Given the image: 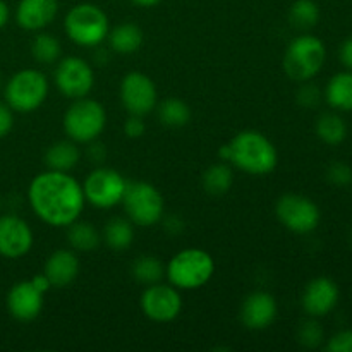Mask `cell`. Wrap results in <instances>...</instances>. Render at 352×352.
<instances>
[{
    "instance_id": "cell-1",
    "label": "cell",
    "mask_w": 352,
    "mask_h": 352,
    "mask_svg": "<svg viewBox=\"0 0 352 352\" xmlns=\"http://www.w3.org/2000/svg\"><path fill=\"white\" fill-rule=\"evenodd\" d=\"M28 201L38 219L54 227H67L79 219L85 208V192L67 172H41L28 188Z\"/></svg>"
},
{
    "instance_id": "cell-2",
    "label": "cell",
    "mask_w": 352,
    "mask_h": 352,
    "mask_svg": "<svg viewBox=\"0 0 352 352\" xmlns=\"http://www.w3.org/2000/svg\"><path fill=\"white\" fill-rule=\"evenodd\" d=\"M229 162L251 175H267L278 162L274 143L258 131H241L229 143Z\"/></svg>"
},
{
    "instance_id": "cell-3",
    "label": "cell",
    "mask_w": 352,
    "mask_h": 352,
    "mask_svg": "<svg viewBox=\"0 0 352 352\" xmlns=\"http://www.w3.org/2000/svg\"><path fill=\"white\" fill-rule=\"evenodd\" d=\"M215 274V260L199 248H188L172 256L165 268L168 282L177 289L195 291L210 282Z\"/></svg>"
},
{
    "instance_id": "cell-4",
    "label": "cell",
    "mask_w": 352,
    "mask_h": 352,
    "mask_svg": "<svg viewBox=\"0 0 352 352\" xmlns=\"http://www.w3.org/2000/svg\"><path fill=\"white\" fill-rule=\"evenodd\" d=\"M64 30L76 45L93 48L109 36L110 23L105 10L95 3H78L65 16Z\"/></svg>"
},
{
    "instance_id": "cell-5",
    "label": "cell",
    "mask_w": 352,
    "mask_h": 352,
    "mask_svg": "<svg viewBox=\"0 0 352 352\" xmlns=\"http://www.w3.org/2000/svg\"><path fill=\"white\" fill-rule=\"evenodd\" d=\"M325 60V43L318 36L302 34L289 43L284 55V71L294 81L305 82L322 71Z\"/></svg>"
},
{
    "instance_id": "cell-6",
    "label": "cell",
    "mask_w": 352,
    "mask_h": 352,
    "mask_svg": "<svg viewBox=\"0 0 352 352\" xmlns=\"http://www.w3.org/2000/svg\"><path fill=\"white\" fill-rule=\"evenodd\" d=\"M48 95V79L38 69H23L10 76L3 96L14 112L28 113L41 107Z\"/></svg>"
},
{
    "instance_id": "cell-7",
    "label": "cell",
    "mask_w": 352,
    "mask_h": 352,
    "mask_svg": "<svg viewBox=\"0 0 352 352\" xmlns=\"http://www.w3.org/2000/svg\"><path fill=\"white\" fill-rule=\"evenodd\" d=\"M107 112L96 100L78 98L64 116V129L76 143H91L103 133Z\"/></svg>"
},
{
    "instance_id": "cell-8",
    "label": "cell",
    "mask_w": 352,
    "mask_h": 352,
    "mask_svg": "<svg viewBox=\"0 0 352 352\" xmlns=\"http://www.w3.org/2000/svg\"><path fill=\"white\" fill-rule=\"evenodd\" d=\"M122 205L131 222L141 227L155 226L164 217V196L150 182H127Z\"/></svg>"
},
{
    "instance_id": "cell-9",
    "label": "cell",
    "mask_w": 352,
    "mask_h": 352,
    "mask_svg": "<svg viewBox=\"0 0 352 352\" xmlns=\"http://www.w3.org/2000/svg\"><path fill=\"white\" fill-rule=\"evenodd\" d=\"M127 181L116 168H95L82 184L85 199L96 208H113L122 203Z\"/></svg>"
},
{
    "instance_id": "cell-10",
    "label": "cell",
    "mask_w": 352,
    "mask_h": 352,
    "mask_svg": "<svg viewBox=\"0 0 352 352\" xmlns=\"http://www.w3.org/2000/svg\"><path fill=\"white\" fill-rule=\"evenodd\" d=\"M277 219L282 226L294 234H309L318 227L320 208L308 196L289 192L278 198L275 206Z\"/></svg>"
},
{
    "instance_id": "cell-11",
    "label": "cell",
    "mask_w": 352,
    "mask_h": 352,
    "mask_svg": "<svg viewBox=\"0 0 352 352\" xmlns=\"http://www.w3.org/2000/svg\"><path fill=\"white\" fill-rule=\"evenodd\" d=\"M55 86L67 98H85L95 86V72L85 58L65 57L55 69Z\"/></svg>"
},
{
    "instance_id": "cell-12",
    "label": "cell",
    "mask_w": 352,
    "mask_h": 352,
    "mask_svg": "<svg viewBox=\"0 0 352 352\" xmlns=\"http://www.w3.org/2000/svg\"><path fill=\"white\" fill-rule=\"evenodd\" d=\"M157 88L144 72L133 71L120 82V100L129 116L144 117L157 107Z\"/></svg>"
},
{
    "instance_id": "cell-13",
    "label": "cell",
    "mask_w": 352,
    "mask_h": 352,
    "mask_svg": "<svg viewBox=\"0 0 352 352\" xmlns=\"http://www.w3.org/2000/svg\"><path fill=\"white\" fill-rule=\"evenodd\" d=\"M182 309V299L177 287L167 284L146 285L141 294V311L146 318L157 323H168L179 316Z\"/></svg>"
},
{
    "instance_id": "cell-14",
    "label": "cell",
    "mask_w": 352,
    "mask_h": 352,
    "mask_svg": "<svg viewBox=\"0 0 352 352\" xmlns=\"http://www.w3.org/2000/svg\"><path fill=\"white\" fill-rule=\"evenodd\" d=\"M33 246V230L17 215L0 217V256L19 260Z\"/></svg>"
},
{
    "instance_id": "cell-15",
    "label": "cell",
    "mask_w": 352,
    "mask_h": 352,
    "mask_svg": "<svg viewBox=\"0 0 352 352\" xmlns=\"http://www.w3.org/2000/svg\"><path fill=\"white\" fill-rule=\"evenodd\" d=\"M340 298L339 285L329 277H316L302 292V308L313 318L327 316L337 306Z\"/></svg>"
},
{
    "instance_id": "cell-16",
    "label": "cell",
    "mask_w": 352,
    "mask_h": 352,
    "mask_svg": "<svg viewBox=\"0 0 352 352\" xmlns=\"http://www.w3.org/2000/svg\"><path fill=\"white\" fill-rule=\"evenodd\" d=\"M43 294L33 280L17 282L7 294V309L19 322H33L43 309Z\"/></svg>"
},
{
    "instance_id": "cell-17",
    "label": "cell",
    "mask_w": 352,
    "mask_h": 352,
    "mask_svg": "<svg viewBox=\"0 0 352 352\" xmlns=\"http://www.w3.org/2000/svg\"><path fill=\"white\" fill-rule=\"evenodd\" d=\"M277 318V302L265 291L251 292L241 306V322L250 330H263Z\"/></svg>"
},
{
    "instance_id": "cell-18",
    "label": "cell",
    "mask_w": 352,
    "mask_h": 352,
    "mask_svg": "<svg viewBox=\"0 0 352 352\" xmlns=\"http://www.w3.org/2000/svg\"><path fill=\"white\" fill-rule=\"evenodd\" d=\"M58 12L57 0H19L16 9V23L26 31L47 28Z\"/></svg>"
},
{
    "instance_id": "cell-19",
    "label": "cell",
    "mask_w": 352,
    "mask_h": 352,
    "mask_svg": "<svg viewBox=\"0 0 352 352\" xmlns=\"http://www.w3.org/2000/svg\"><path fill=\"white\" fill-rule=\"evenodd\" d=\"M45 275L52 287H67L79 275V258L69 250H58L48 256L45 263Z\"/></svg>"
},
{
    "instance_id": "cell-20",
    "label": "cell",
    "mask_w": 352,
    "mask_h": 352,
    "mask_svg": "<svg viewBox=\"0 0 352 352\" xmlns=\"http://www.w3.org/2000/svg\"><path fill=\"white\" fill-rule=\"evenodd\" d=\"M325 100L333 110L352 112V71L332 76L325 88Z\"/></svg>"
},
{
    "instance_id": "cell-21",
    "label": "cell",
    "mask_w": 352,
    "mask_h": 352,
    "mask_svg": "<svg viewBox=\"0 0 352 352\" xmlns=\"http://www.w3.org/2000/svg\"><path fill=\"white\" fill-rule=\"evenodd\" d=\"M81 151L76 141H57L45 153V164L50 170L69 172L79 164Z\"/></svg>"
},
{
    "instance_id": "cell-22",
    "label": "cell",
    "mask_w": 352,
    "mask_h": 352,
    "mask_svg": "<svg viewBox=\"0 0 352 352\" xmlns=\"http://www.w3.org/2000/svg\"><path fill=\"white\" fill-rule=\"evenodd\" d=\"M110 48L117 54L131 55L138 52L143 45V31L140 26L133 23H124L109 31Z\"/></svg>"
},
{
    "instance_id": "cell-23",
    "label": "cell",
    "mask_w": 352,
    "mask_h": 352,
    "mask_svg": "<svg viewBox=\"0 0 352 352\" xmlns=\"http://www.w3.org/2000/svg\"><path fill=\"white\" fill-rule=\"evenodd\" d=\"M103 239H105L107 246L112 248V250H127L134 241L133 222L129 219H120V217L110 219L103 229Z\"/></svg>"
},
{
    "instance_id": "cell-24",
    "label": "cell",
    "mask_w": 352,
    "mask_h": 352,
    "mask_svg": "<svg viewBox=\"0 0 352 352\" xmlns=\"http://www.w3.org/2000/svg\"><path fill=\"white\" fill-rule=\"evenodd\" d=\"M316 136L330 146H337L347 138V124L339 113L327 112L316 120Z\"/></svg>"
},
{
    "instance_id": "cell-25",
    "label": "cell",
    "mask_w": 352,
    "mask_h": 352,
    "mask_svg": "<svg viewBox=\"0 0 352 352\" xmlns=\"http://www.w3.org/2000/svg\"><path fill=\"white\" fill-rule=\"evenodd\" d=\"M67 227V241L76 251L88 253V251L96 250L100 246V234L91 223L76 220V222H72Z\"/></svg>"
},
{
    "instance_id": "cell-26",
    "label": "cell",
    "mask_w": 352,
    "mask_h": 352,
    "mask_svg": "<svg viewBox=\"0 0 352 352\" xmlns=\"http://www.w3.org/2000/svg\"><path fill=\"white\" fill-rule=\"evenodd\" d=\"M158 119L168 127H182L191 120V109L181 98H167L158 105Z\"/></svg>"
},
{
    "instance_id": "cell-27",
    "label": "cell",
    "mask_w": 352,
    "mask_h": 352,
    "mask_svg": "<svg viewBox=\"0 0 352 352\" xmlns=\"http://www.w3.org/2000/svg\"><path fill=\"white\" fill-rule=\"evenodd\" d=\"M234 182V174L229 165L213 164L203 174V188L213 196L226 195Z\"/></svg>"
},
{
    "instance_id": "cell-28",
    "label": "cell",
    "mask_w": 352,
    "mask_h": 352,
    "mask_svg": "<svg viewBox=\"0 0 352 352\" xmlns=\"http://www.w3.org/2000/svg\"><path fill=\"white\" fill-rule=\"evenodd\" d=\"M131 274L138 282L144 285L158 284L165 275V267L158 258L150 256V254H143L138 258L131 267Z\"/></svg>"
},
{
    "instance_id": "cell-29",
    "label": "cell",
    "mask_w": 352,
    "mask_h": 352,
    "mask_svg": "<svg viewBox=\"0 0 352 352\" xmlns=\"http://www.w3.org/2000/svg\"><path fill=\"white\" fill-rule=\"evenodd\" d=\"M60 41L48 33H40L33 38L31 41V55L36 62L43 65H50L58 60L60 57Z\"/></svg>"
},
{
    "instance_id": "cell-30",
    "label": "cell",
    "mask_w": 352,
    "mask_h": 352,
    "mask_svg": "<svg viewBox=\"0 0 352 352\" xmlns=\"http://www.w3.org/2000/svg\"><path fill=\"white\" fill-rule=\"evenodd\" d=\"M289 21L298 30L315 28L320 21V7L315 0H296L289 10Z\"/></svg>"
},
{
    "instance_id": "cell-31",
    "label": "cell",
    "mask_w": 352,
    "mask_h": 352,
    "mask_svg": "<svg viewBox=\"0 0 352 352\" xmlns=\"http://www.w3.org/2000/svg\"><path fill=\"white\" fill-rule=\"evenodd\" d=\"M323 339H325V332H323V327L316 322L311 316V320H306L305 323H301L298 330V340L308 349H316V347L322 346Z\"/></svg>"
},
{
    "instance_id": "cell-32",
    "label": "cell",
    "mask_w": 352,
    "mask_h": 352,
    "mask_svg": "<svg viewBox=\"0 0 352 352\" xmlns=\"http://www.w3.org/2000/svg\"><path fill=\"white\" fill-rule=\"evenodd\" d=\"M327 179H329L330 184L344 188L352 182V168L344 162H336L327 168Z\"/></svg>"
},
{
    "instance_id": "cell-33",
    "label": "cell",
    "mask_w": 352,
    "mask_h": 352,
    "mask_svg": "<svg viewBox=\"0 0 352 352\" xmlns=\"http://www.w3.org/2000/svg\"><path fill=\"white\" fill-rule=\"evenodd\" d=\"M296 98H298L299 105L305 107V109H315L320 103V100H322V91H320V88L316 85L305 81V85L299 88Z\"/></svg>"
},
{
    "instance_id": "cell-34",
    "label": "cell",
    "mask_w": 352,
    "mask_h": 352,
    "mask_svg": "<svg viewBox=\"0 0 352 352\" xmlns=\"http://www.w3.org/2000/svg\"><path fill=\"white\" fill-rule=\"evenodd\" d=\"M329 352H352V330H340L327 344Z\"/></svg>"
},
{
    "instance_id": "cell-35",
    "label": "cell",
    "mask_w": 352,
    "mask_h": 352,
    "mask_svg": "<svg viewBox=\"0 0 352 352\" xmlns=\"http://www.w3.org/2000/svg\"><path fill=\"white\" fill-rule=\"evenodd\" d=\"M144 131H146V124H144L143 117L140 116H129V119L124 124V133H126L127 138H133V140L143 136Z\"/></svg>"
},
{
    "instance_id": "cell-36",
    "label": "cell",
    "mask_w": 352,
    "mask_h": 352,
    "mask_svg": "<svg viewBox=\"0 0 352 352\" xmlns=\"http://www.w3.org/2000/svg\"><path fill=\"white\" fill-rule=\"evenodd\" d=\"M14 110L6 102H0V140L10 133L14 126Z\"/></svg>"
},
{
    "instance_id": "cell-37",
    "label": "cell",
    "mask_w": 352,
    "mask_h": 352,
    "mask_svg": "<svg viewBox=\"0 0 352 352\" xmlns=\"http://www.w3.org/2000/svg\"><path fill=\"white\" fill-rule=\"evenodd\" d=\"M339 58L347 71H352V34L342 41L339 48Z\"/></svg>"
},
{
    "instance_id": "cell-38",
    "label": "cell",
    "mask_w": 352,
    "mask_h": 352,
    "mask_svg": "<svg viewBox=\"0 0 352 352\" xmlns=\"http://www.w3.org/2000/svg\"><path fill=\"white\" fill-rule=\"evenodd\" d=\"M88 157L91 162H96V164H100V162H103V158L107 157V150L105 146H103L102 143H96L95 141H91V143H88Z\"/></svg>"
},
{
    "instance_id": "cell-39",
    "label": "cell",
    "mask_w": 352,
    "mask_h": 352,
    "mask_svg": "<svg viewBox=\"0 0 352 352\" xmlns=\"http://www.w3.org/2000/svg\"><path fill=\"white\" fill-rule=\"evenodd\" d=\"M184 229V222L181 220L179 215H170L168 219H165V230L170 234H181Z\"/></svg>"
},
{
    "instance_id": "cell-40",
    "label": "cell",
    "mask_w": 352,
    "mask_h": 352,
    "mask_svg": "<svg viewBox=\"0 0 352 352\" xmlns=\"http://www.w3.org/2000/svg\"><path fill=\"white\" fill-rule=\"evenodd\" d=\"M9 17H10V10L9 6H7L3 0H0V30L9 23Z\"/></svg>"
},
{
    "instance_id": "cell-41",
    "label": "cell",
    "mask_w": 352,
    "mask_h": 352,
    "mask_svg": "<svg viewBox=\"0 0 352 352\" xmlns=\"http://www.w3.org/2000/svg\"><path fill=\"white\" fill-rule=\"evenodd\" d=\"M133 2L134 6H140V7H155L162 2V0H129Z\"/></svg>"
},
{
    "instance_id": "cell-42",
    "label": "cell",
    "mask_w": 352,
    "mask_h": 352,
    "mask_svg": "<svg viewBox=\"0 0 352 352\" xmlns=\"http://www.w3.org/2000/svg\"><path fill=\"white\" fill-rule=\"evenodd\" d=\"M351 241H352V227H351Z\"/></svg>"
},
{
    "instance_id": "cell-43",
    "label": "cell",
    "mask_w": 352,
    "mask_h": 352,
    "mask_svg": "<svg viewBox=\"0 0 352 352\" xmlns=\"http://www.w3.org/2000/svg\"><path fill=\"white\" fill-rule=\"evenodd\" d=\"M0 206H2V198H0Z\"/></svg>"
}]
</instances>
